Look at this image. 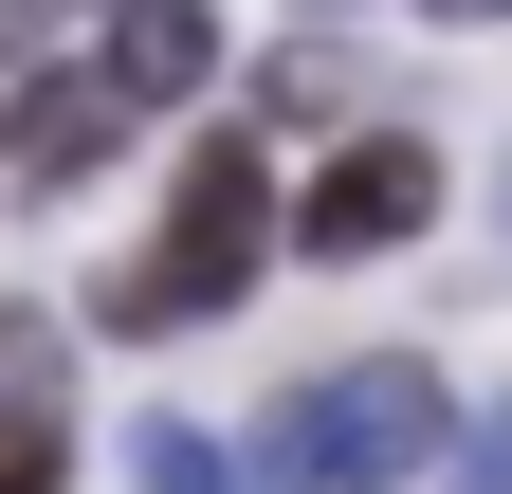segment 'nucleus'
Masks as SVG:
<instances>
[{"mask_svg": "<svg viewBox=\"0 0 512 494\" xmlns=\"http://www.w3.org/2000/svg\"><path fill=\"white\" fill-rule=\"evenodd\" d=\"M256 257H275V183H256V147H202L183 202H165V238L110 275V330H220L256 293Z\"/></svg>", "mask_w": 512, "mask_h": 494, "instance_id": "nucleus-1", "label": "nucleus"}, {"mask_svg": "<svg viewBox=\"0 0 512 494\" xmlns=\"http://www.w3.org/2000/svg\"><path fill=\"white\" fill-rule=\"evenodd\" d=\"M439 458V366H330V385L275 403V476L293 494H384Z\"/></svg>", "mask_w": 512, "mask_h": 494, "instance_id": "nucleus-2", "label": "nucleus"}, {"mask_svg": "<svg viewBox=\"0 0 512 494\" xmlns=\"http://www.w3.org/2000/svg\"><path fill=\"white\" fill-rule=\"evenodd\" d=\"M421 220H439V147H348L293 202V257H384V238H421Z\"/></svg>", "mask_w": 512, "mask_h": 494, "instance_id": "nucleus-3", "label": "nucleus"}, {"mask_svg": "<svg viewBox=\"0 0 512 494\" xmlns=\"http://www.w3.org/2000/svg\"><path fill=\"white\" fill-rule=\"evenodd\" d=\"M128 129H147V110H128L110 74H37L19 110H0V165H19V183H92Z\"/></svg>", "mask_w": 512, "mask_h": 494, "instance_id": "nucleus-4", "label": "nucleus"}, {"mask_svg": "<svg viewBox=\"0 0 512 494\" xmlns=\"http://www.w3.org/2000/svg\"><path fill=\"white\" fill-rule=\"evenodd\" d=\"M92 74L128 110H183V92L220 74V19H202V0H110V55H92Z\"/></svg>", "mask_w": 512, "mask_h": 494, "instance_id": "nucleus-5", "label": "nucleus"}, {"mask_svg": "<svg viewBox=\"0 0 512 494\" xmlns=\"http://www.w3.org/2000/svg\"><path fill=\"white\" fill-rule=\"evenodd\" d=\"M74 476V421H55V348L0 366V494H55Z\"/></svg>", "mask_w": 512, "mask_h": 494, "instance_id": "nucleus-6", "label": "nucleus"}, {"mask_svg": "<svg viewBox=\"0 0 512 494\" xmlns=\"http://www.w3.org/2000/svg\"><path fill=\"white\" fill-rule=\"evenodd\" d=\"M147 494H238V458L202 440V421H147Z\"/></svg>", "mask_w": 512, "mask_h": 494, "instance_id": "nucleus-7", "label": "nucleus"}, {"mask_svg": "<svg viewBox=\"0 0 512 494\" xmlns=\"http://www.w3.org/2000/svg\"><path fill=\"white\" fill-rule=\"evenodd\" d=\"M458 494H512V403H494L476 440H458Z\"/></svg>", "mask_w": 512, "mask_h": 494, "instance_id": "nucleus-8", "label": "nucleus"}, {"mask_svg": "<svg viewBox=\"0 0 512 494\" xmlns=\"http://www.w3.org/2000/svg\"><path fill=\"white\" fill-rule=\"evenodd\" d=\"M439 19H494V0H439Z\"/></svg>", "mask_w": 512, "mask_h": 494, "instance_id": "nucleus-9", "label": "nucleus"}]
</instances>
